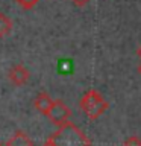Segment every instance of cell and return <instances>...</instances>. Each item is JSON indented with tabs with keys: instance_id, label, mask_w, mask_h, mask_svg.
<instances>
[{
	"instance_id": "obj_1",
	"label": "cell",
	"mask_w": 141,
	"mask_h": 146,
	"mask_svg": "<svg viewBox=\"0 0 141 146\" xmlns=\"http://www.w3.org/2000/svg\"><path fill=\"white\" fill-rule=\"evenodd\" d=\"M50 139L56 146H91V140L70 120L59 125Z\"/></svg>"
},
{
	"instance_id": "obj_2",
	"label": "cell",
	"mask_w": 141,
	"mask_h": 146,
	"mask_svg": "<svg viewBox=\"0 0 141 146\" xmlns=\"http://www.w3.org/2000/svg\"><path fill=\"white\" fill-rule=\"evenodd\" d=\"M79 107L90 120H96V119H99L102 114L108 111L109 104L96 88H90L80 98Z\"/></svg>"
},
{
	"instance_id": "obj_3",
	"label": "cell",
	"mask_w": 141,
	"mask_h": 146,
	"mask_svg": "<svg viewBox=\"0 0 141 146\" xmlns=\"http://www.w3.org/2000/svg\"><path fill=\"white\" fill-rule=\"evenodd\" d=\"M45 117H47L53 125L59 126V125H62L64 122H67L68 119L71 117V110L68 108L62 100L56 99V100H53V102H52V105H50V108H49L47 114H45Z\"/></svg>"
},
{
	"instance_id": "obj_4",
	"label": "cell",
	"mask_w": 141,
	"mask_h": 146,
	"mask_svg": "<svg viewBox=\"0 0 141 146\" xmlns=\"http://www.w3.org/2000/svg\"><path fill=\"white\" fill-rule=\"evenodd\" d=\"M8 78L15 87H21L29 81L30 72L27 70L23 64H17V66H14L11 70L8 72Z\"/></svg>"
},
{
	"instance_id": "obj_5",
	"label": "cell",
	"mask_w": 141,
	"mask_h": 146,
	"mask_svg": "<svg viewBox=\"0 0 141 146\" xmlns=\"http://www.w3.org/2000/svg\"><path fill=\"white\" fill-rule=\"evenodd\" d=\"M5 146H34V141L26 132L17 131L12 137H9V140L6 141Z\"/></svg>"
},
{
	"instance_id": "obj_6",
	"label": "cell",
	"mask_w": 141,
	"mask_h": 146,
	"mask_svg": "<svg viewBox=\"0 0 141 146\" xmlns=\"http://www.w3.org/2000/svg\"><path fill=\"white\" fill-rule=\"evenodd\" d=\"M52 102H53V99L50 98L47 93H40L34 100V107H35L36 111H40L41 114L45 116L49 111V108H50V105H52Z\"/></svg>"
},
{
	"instance_id": "obj_7",
	"label": "cell",
	"mask_w": 141,
	"mask_h": 146,
	"mask_svg": "<svg viewBox=\"0 0 141 146\" xmlns=\"http://www.w3.org/2000/svg\"><path fill=\"white\" fill-rule=\"evenodd\" d=\"M11 31H12V20L8 15H5L3 12H0V38L11 34Z\"/></svg>"
},
{
	"instance_id": "obj_8",
	"label": "cell",
	"mask_w": 141,
	"mask_h": 146,
	"mask_svg": "<svg viewBox=\"0 0 141 146\" xmlns=\"http://www.w3.org/2000/svg\"><path fill=\"white\" fill-rule=\"evenodd\" d=\"M14 2H17L23 9H26V11H29V9L35 8V5L40 2V0H14Z\"/></svg>"
},
{
	"instance_id": "obj_9",
	"label": "cell",
	"mask_w": 141,
	"mask_h": 146,
	"mask_svg": "<svg viewBox=\"0 0 141 146\" xmlns=\"http://www.w3.org/2000/svg\"><path fill=\"white\" fill-rule=\"evenodd\" d=\"M123 146H141V139L138 135H130L125 140Z\"/></svg>"
},
{
	"instance_id": "obj_10",
	"label": "cell",
	"mask_w": 141,
	"mask_h": 146,
	"mask_svg": "<svg viewBox=\"0 0 141 146\" xmlns=\"http://www.w3.org/2000/svg\"><path fill=\"white\" fill-rule=\"evenodd\" d=\"M71 2H73V5H74V6H77V8H84L85 5L90 3V0H71Z\"/></svg>"
},
{
	"instance_id": "obj_11",
	"label": "cell",
	"mask_w": 141,
	"mask_h": 146,
	"mask_svg": "<svg viewBox=\"0 0 141 146\" xmlns=\"http://www.w3.org/2000/svg\"><path fill=\"white\" fill-rule=\"evenodd\" d=\"M43 146H56V145H55V141H53V140L49 137V139H47V140H45L44 143H43Z\"/></svg>"
},
{
	"instance_id": "obj_12",
	"label": "cell",
	"mask_w": 141,
	"mask_h": 146,
	"mask_svg": "<svg viewBox=\"0 0 141 146\" xmlns=\"http://www.w3.org/2000/svg\"><path fill=\"white\" fill-rule=\"evenodd\" d=\"M136 55H138V58L141 59V46H140V47H138V50H136Z\"/></svg>"
},
{
	"instance_id": "obj_13",
	"label": "cell",
	"mask_w": 141,
	"mask_h": 146,
	"mask_svg": "<svg viewBox=\"0 0 141 146\" xmlns=\"http://www.w3.org/2000/svg\"><path fill=\"white\" fill-rule=\"evenodd\" d=\"M138 73L141 75V62H140V66H138Z\"/></svg>"
},
{
	"instance_id": "obj_14",
	"label": "cell",
	"mask_w": 141,
	"mask_h": 146,
	"mask_svg": "<svg viewBox=\"0 0 141 146\" xmlns=\"http://www.w3.org/2000/svg\"><path fill=\"white\" fill-rule=\"evenodd\" d=\"M0 146H2V145H0Z\"/></svg>"
}]
</instances>
